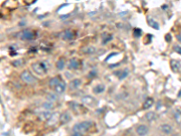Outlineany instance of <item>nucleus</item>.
Listing matches in <instances>:
<instances>
[{"instance_id": "nucleus-1", "label": "nucleus", "mask_w": 181, "mask_h": 136, "mask_svg": "<svg viewBox=\"0 0 181 136\" xmlns=\"http://www.w3.org/2000/svg\"><path fill=\"white\" fill-rule=\"evenodd\" d=\"M32 69L39 75H45L48 72V66L45 62H36L32 65Z\"/></svg>"}, {"instance_id": "nucleus-2", "label": "nucleus", "mask_w": 181, "mask_h": 136, "mask_svg": "<svg viewBox=\"0 0 181 136\" xmlns=\"http://www.w3.org/2000/svg\"><path fill=\"white\" fill-rule=\"evenodd\" d=\"M91 123L90 121H84V122H82L73 125L72 131L74 133H79L82 134L84 133H86L87 131L91 128Z\"/></svg>"}, {"instance_id": "nucleus-3", "label": "nucleus", "mask_w": 181, "mask_h": 136, "mask_svg": "<svg viewBox=\"0 0 181 136\" xmlns=\"http://www.w3.org/2000/svg\"><path fill=\"white\" fill-rule=\"evenodd\" d=\"M20 78L24 83H26L27 85H35L37 81L36 77L32 74H30V72L27 70H24L22 72V74L20 75Z\"/></svg>"}, {"instance_id": "nucleus-4", "label": "nucleus", "mask_w": 181, "mask_h": 136, "mask_svg": "<svg viewBox=\"0 0 181 136\" xmlns=\"http://www.w3.org/2000/svg\"><path fill=\"white\" fill-rule=\"evenodd\" d=\"M81 102L84 104L88 105V106H91V107H93L97 104V100L94 98V97H92L91 95H84L82 97Z\"/></svg>"}, {"instance_id": "nucleus-5", "label": "nucleus", "mask_w": 181, "mask_h": 136, "mask_svg": "<svg viewBox=\"0 0 181 136\" xmlns=\"http://www.w3.org/2000/svg\"><path fill=\"white\" fill-rule=\"evenodd\" d=\"M18 37L23 40H32L35 37V35L30 29H26V30H23L18 34Z\"/></svg>"}, {"instance_id": "nucleus-6", "label": "nucleus", "mask_w": 181, "mask_h": 136, "mask_svg": "<svg viewBox=\"0 0 181 136\" xmlns=\"http://www.w3.org/2000/svg\"><path fill=\"white\" fill-rule=\"evenodd\" d=\"M149 127L147 125H144V124L139 125L136 129V133L139 136H146L149 133Z\"/></svg>"}, {"instance_id": "nucleus-7", "label": "nucleus", "mask_w": 181, "mask_h": 136, "mask_svg": "<svg viewBox=\"0 0 181 136\" xmlns=\"http://www.w3.org/2000/svg\"><path fill=\"white\" fill-rule=\"evenodd\" d=\"M60 116L61 115L59 114V113H57V112L52 114L51 117L49 118V120L47 121V124L49 126H53V125L56 124L58 123V121H60Z\"/></svg>"}, {"instance_id": "nucleus-8", "label": "nucleus", "mask_w": 181, "mask_h": 136, "mask_svg": "<svg viewBox=\"0 0 181 136\" xmlns=\"http://www.w3.org/2000/svg\"><path fill=\"white\" fill-rule=\"evenodd\" d=\"M159 129H160L161 132H162L166 135H169V134H171L173 133V127L171 125L168 124V123H164L162 125H160Z\"/></svg>"}, {"instance_id": "nucleus-9", "label": "nucleus", "mask_w": 181, "mask_h": 136, "mask_svg": "<svg viewBox=\"0 0 181 136\" xmlns=\"http://www.w3.org/2000/svg\"><path fill=\"white\" fill-rule=\"evenodd\" d=\"M65 90H66V83L65 81H63V80L59 83V85H58L55 88V94H63Z\"/></svg>"}, {"instance_id": "nucleus-10", "label": "nucleus", "mask_w": 181, "mask_h": 136, "mask_svg": "<svg viewBox=\"0 0 181 136\" xmlns=\"http://www.w3.org/2000/svg\"><path fill=\"white\" fill-rule=\"evenodd\" d=\"M72 120V116L71 114L68 113V112H65V113H63L60 116V121L59 122L62 123V124H66L70 122V121Z\"/></svg>"}, {"instance_id": "nucleus-11", "label": "nucleus", "mask_w": 181, "mask_h": 136, "mask_svg": "<svg viewBox=\"0 0 181 136\" xmlns=\"http://www.w3.org/2000/svg\"><path fill=\"white\" fill-rule=\"evenodd\" d=\"M170 65H171V69H172L174 72H179L181 69V62L180 61H177L174 59L171 60Z\"/></svg>"}, {"instance_id": "nucleus-12", "label": "nucleus", "mask_w": 181, "mask_h": 136, "mask_svg": "<svg viewBox=\"0 0 181 136\" xmlns=\"http://www.w3.org/2000/svg\"><path fill=\"white\" fill-rule=\"evenodd\" d=\"M73 36H74V34H73V32L71 30V29H66L65 31H63L62 37H63V39H65V40H72L73 38Z\"/></svg>"}, {"instance_id": "nucleus-13", "label": "nucleus", "mask_w": 181, "mask_h": 136, "mask_svg": "<svg viewBox=\"0 0 181 136\" xmlns=\"http://www.w3.org/2000/svg\"><path fill=\"white\" fill-rule=\"evenodd\" d=\"M153 104H154V100L152 98H150V97H149V98H147L143 103L142 108H143V110H149L152 107Z\"/></svg>"}, {"instance_id": "nucleus-14", "label": "nucleus", "mask_w": 181, "mask_h": 136, "mask_svg": "<svg viewBox=\"0 0 181 136\" xmlns=\"http://www.w3.org/2000/svg\"><path fill=\"white\" fill-rule=\"evenodd\" d=\"M82 84V81L81 79H73L70 82V84H69V88L71 90H75L77 89L78 87H79Z\"/></svg>"}, {"instance_id": "nucleus-15", "label": "nucleus", "mask_w": 181, "mask_h": 136, "mask_svg": "<svg viewBox=\"0 0 181 136\" xmlns=\"http://www.w3.org/2000/svg\"><path fill=\"white\" fill-rule=\"evenodd\" d=\"M62 80L59 78L58 76H55V77H53V78L50 79V81H49V86L51 87V88L55 89V87L59 85V83L61 82Z\"/></svg>"}, {"instance_id": "nucleus-16", "label": "nucleus", "mask_w": 181, "mask_h": 136, "mask_svg": "<svg viewBox=\"0 0 181 136\" xmlns=\"http://www.w3.org/2000/svg\"><path fill=\"white\" fill-rule=\"evenodd\" d=\"M68 105H69V107L73 112H75V113H79L80 110H82V106L79 104H77L76 102H69Z\"/></svg>"}, {"instance_id": "nucleus-17", "label": "nucleus", "mask_w": 181, "mask_h": 136, "mask_svg": "<svg viewBox=\"0 0 181 136\" xmlns=\"http://www.w3.org/2000/svg\"><path fill=\"white\" fill-rule=\"evenodd\" d=\"M52 115V113L50 111H43L42 112V113L39 114V119H40L41 121H47L49 120V118L51 117Z\"/></svg>"}, {"instance_id": "nucleus-18", "label": "nucleus", "mask_w": 181, "mask_h": 136, "mask_svg": "<svg viewBox=\"0 0 181 136\" xmlns=\"http://www.w3.org/2000/svg\"><path fill=\"white\" fill-rule=\"evenodd\" d=\"M80 64H79V61H78L76 58H72V59L69 61V67L70 69H77L78 67H79Z\"/></svg>"}, {"instance_id": "nucleus-19", "label": "nucleus", "mask_w": 181, "mask_h": 136, "mask_svg": "<svg viewBox=\"0 0 181 136\" xmlns=\"http://www.w3.org/2000/svg\"><path fill=\"white\" fill-rule=\"evenodd\" d=\"M148 25L149 26H151L152 28L156 29V30H159V24L157 21H155L153 18H151V17H148Z\"/></svg>"}, {"instance_id": "nucleus-20", "label": "nucleus", "mask_w": 181, "mask_h": 136, "mask_svg": "<svg viewBox=\"0 0 181 136\" xmlns=\"http://www.w3.org/2000/svg\"><path fill=\"white\" fill-rule=\"evenodd\" d=\"M145 117L148 122H153V121L156 120V118H157V115H156L154 112H149V113L146 114Z\"/></svg>"}, {"instance_id": "nucleus-21", "label": "nucleus", "mask_w": 181, "mask_h": 136, "mask_svg": "<svg viewBox=\"0 0 181 136\" xmlns=\"http://www.w3.org/2000/svg\"><path fill=\"white\" fill-rule=\"evenodd\" d=\"M105 91V85H98L93 88L94 94H101Z\"/></svg>"}, {"instance_id": "nucleus-22", "label": "nucleus", "mask_w": 181, "mask_h": 136, "mask_svg": "<svg viewBox=\"0 0 181 136\" xmlns=\"http://www.w3.org/2000/svg\"><path fill=\"white\" fill-rule=\"evenodd\" d=\"M57 94H55V93H49V94H47V95H46V99H47V101H49V102H55V101H57L58 100V96L56 95Z\"/></svg>"}, {"instance_id": "nucleus-23", "label": "nucleus", "mask_w": 181, "mask_h": 136, "mask_svg": "<svg viewBox=\"0 0 181 136\" xmlns=\"http://www.w3.org/2000/svg\"><path fill=\"white\" fill-rule=\"evenodd\" d=\"M65 66V61L63 58H60L59 60L56 62V68L58 70H63Z\"/></svg>"}, {"instance_id": "nucleus-24", "label": "nucleus", "mask_w": 181, "mask_h": 136, "mask_svg": "<svg viewBox=\"0 0 181 136\" xmlns=\"http://www.w3.org/2000/svg\"><path fill=\"white\" fill-rule=\"evenodd\" d=\"M53 106H55V105H53V103H52V102H49V101L45 102V103L43 104V108L45 109V111H49V110L53 109Z\"/></svg>"}, {"instance_id": "nucleus-25", "label": "nucleus", "mask_w": 181, "mask_h": 136, "mask_svg": "<svg viewBox=\"0 0 181 136\" xmlns=\"http://www.w3.org/2000/svg\"><path fill=\"white\" fill-rule=\"evenodd\" d=\"M174 118H175L176 122H177V123L181 124V111L178 110L177 112H176L175 114H174Z\"/></svg>"}, {"instance_id": "nucleus-26", "label": "nucleus", "mask_w": 181, "mask_h": 136, "mask_svg": "<svg viewBox=\"0 0 181 136\" xmlns=\"http://www.w3.org/2000/svg\"><path fill=\"white\" fill-rule=\"evenodd\" d=\"M82 51H84V54H94L96 50L93 46H88V47H85Z\"/></svg>"}, {"instance_id": "nucleus-27", "label": "nucleus", "mask_w": 181, "mask_h": 136, "mask_svg": "<svg viewBox=\"0 0 181 136\" xmlns=\"http://www.w3.org/2000/svg\"><path fill=\"white\" fill-rule=\"evenodd\" d=\"M128 75H129V71H128V70H124V71H122V72H120L119 79H120V80H123V79H125Z\"/></svg>"}, {"instance_id": "nucleus-28", "label": "nucleus", "mask_w": 181, "mask_h": 136, "mask_svg": "<svg viewBox=\"0 0 181 136\" xmlns=\"http://www.w3.org/2000/svg\"><path fill=\"white\" fill-rule=\"evenodd\" d=\"M141 34H142V31H141V29H140V28H135V29H134V31H133V36H134L136 38L140 37Z\"/></svg>"}, {"instance_id": "nucleus-29", "label": "nucleus", "mask_w": 181, "mask_h": 136, "mask_svg": "<svg viewBox=\"0 0 181 136\" xmlns=\"http://www.w3.org/2000/svg\"><path fill=\"white\" fill-rule=\"evenodd\" d=\"M173 48H174V51L175 52H177L178 54L181 55V46H175Z\"/></svg>"}, {"instance_id": "nucleus-30", "label": "nucleus", "mask_w": 181, "mask_h": 136, "mask_svg": "<svg viewBox=\"0 0 181 136\" xmlns=\"http://www.w3.org/2000/svg\"><path fill=\"white\" fill-rule=\"evenodd\" d=\"M111 39H112V36H110V37H109V38H106V39H104L103 41H102V44H106L107 42L111 41Z\"/></svg>"}, {"instance_id": "nucleus-31", "label": "nucleus", "mask_w": 181, "mask_h": 136, "mask_svg": "<svg viewBox=\"0 0 181 136\" xmlns=\"http://www.w3.org/2000/svg\"><path fill=\"white\" fill-rule=\"evenodd\" d=\"M118 55V54H116V53H113V54H111V55H109L108 57H107V58H106V61H108V60L110 59V58H111V57H112V56H114V55Z\"/></svg>"}, {"instance_id": "nucleus-32", "label": "nucleus", "mask_w": 181, "mask_h": 136, "mask_svg": "<svg viewBox=\"0 0 181 136\" xmlns=\"http://www.w3.org/2000/svg\"><path fill=\"white\" fill-rule=\"evenodd\" d=\"M71 136H82V134L79 133H73Z\"/></svg>"}, {"instance_id": "nucleus-33", "label": "nucleus", "mask_w": 181, "mask_h": 136, "mask_svg": "<svg viewBox=\"0 0 181 136\" xmlns=\"http://www.w3.org/2000/svg\"><path fill=\"white\" fill-rule=\"evenodd\" d=\"M96 74H95V72H91L90 73V76H95Z\"/></svg>"}, {"instance_id": "nucleus-34", "label": "nucleus", "mask_w": 181, "mask_h": 136, "mask_svg": "<svg viewBox=\"0 0 181 136\" xmlns=\"http://www.w3.org/2000/svg\"><path fill=\"white\" fill-rule=\"evenodd\" d=\"M172 136H178V135H172Z\"/></svg>"}]
</instances>
